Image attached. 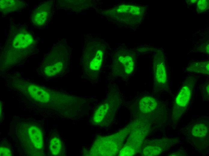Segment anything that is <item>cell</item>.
Here are the masks:
<instances>
[{"label":"cell","mask_w":209,"mask_h":156,"mask_svg":"<svg viewBox=\"0 0 209 156\" xmlns=\"http://www.w3.org/2000/svg\"><path fill=\"white\" fill-rule=\"evenodd\" d=\"M53 3L52 1L42 2L34 8L31 15L33 25L39 28L47 25L52 14Z\"/></svg>","instance_id":"ba28073f"},{"label":"cell","mask_w":209,"mask_h":156,"mask_svg":"<svg viewBox=\"0 0 209 156\" xmlns=\"http://www.w3.org/2000/svg\"><path fill=\"white\" fill-rule=\"evenodd\" d=\"M111 97L101 104L96 109L93 116V120L95 123L102 121L110 109L113 102V99Z\"/></svg>","instance_id":"7c38bea8"},{"label":"cell","mask_w":209,"mask_h":156,"mask_svg":"<svg viewBox=\"0 0 209 156\" xmlns=\"http://www.w3.org/2000/svg\"><path fill=\"white\" fill-rule=\"evenodd\" d=\"M136 59L134 51L125 47L118 48L113 56L111 76L122 78L130 76L135 70Z\"/></svg>","instance_id":"277c9868"},{"label":"cell","mask_w":209,"mask_h":156,"mask_svg":"<svg viewBox=\"0 0 209 156\" xmlns=\"http://www.w3.org/2000/svg\"><path fill=\"white\" fill-rule=\"evenodd\" d=\"M207 132V128L205 124H198L193 127L192 133L193 135L196 137H203L206 135Z\"/></svg>","instance_id":"9a60e30c"},{"label":"cell","mask_w":209,"mask_h":156,"mask_svg":"<svg viewBox=\"0 0 209 156\" xmlns=\"http://www.w3.org/2000/svg\"><path fill=\"white\" fill-rule=\"evenodd\" d=\"M194 75L187 77L183 82L181 87L175 100L173 110L180 112L187 107L190 100L192 90L197 81Z\"/></svg>","instance_id":"52a82bcc"},{"label":"cell","mask_w":209,"mask_h":156,"mask_svg":"<svg viewBox=\"0 0 209 156\" xmlns=\"http://www.w3.org/2000/svg\"><path fill=\"white\" fill-rule=\"evenodd\" d=\"M28 130L29 138L33 145L37 149H42L43 146V140L41 130L35 125L30 126Z\"/></svg>","instance_id":"8fae6325"},{"label":"cell","mask_w":209,"mask_h":156,"mask_svg":"<svg viewBox=\"0 0 209 156\" xmlns=\"http://www.w3.org/2000/svg\"><path fill=\"white\" fill-rule=\"evenodd\" d=\"M208 6V1L199 0L197 3V10L198 12H203L207 8Z\"/></svg>","instance_id":"e0dca14e"},{"label":"cell","mask_w":209,"mask_h":156,"mask_svg":"<svg viewBox=\"0 0 209 156\" xmlns=\"http://www.w3.org/2000/svg\"><path fill=\"white\" fill-rule=\"evenodd\" d=\"M107 45L100 40L86 41L80 59L81 78L92 84L97 83L104 61Z\"/></svg>","instance_id":"3957f363"},{"label":"cell","mask_w":209,"mask_h":156,"mask_svg":"<svg viewBox=\"0 0 209 156\" xmlns=\"http://www.w3.org/2000/svg\"><path fill=\"white\" fill-rule=\"evenodd\" d=\"M209 66L208 61L194 62L191 63L187 67L186 70L190 73L208 75Z\"/></svg>","instance_id":"4fadbf2b"},{"label":"cell","mask_w":209,"mask_h":156,"mask_svg":"<svg viewBox=\"0 0 209 156\" xmlns=\"http://www.w3.org/2000/svg\"><path fill=\"white\" fill-rule=\"evenodd\" d=\"M25 5V2L21 0H0V11L3 15H6L22 10Z\"/></svg>","instance_id":"9c48e42d"},{"label":"cell","mask_w":209,"mask_h":156,"mask_svg":"<svg viewBox=\"0 0 209 156\" xmlns=\"http://www.w3.org/2000/svg\"><path fill=\"white\" fill-rule=\"evenodd\" d=\"M158 105L156 98L151 96H145L141 98L138 102L140 111L144 113L151 112L156 110Z\"/></svg>","instance_id":"30bf717a"},{"label":"cell","mask_w":209,"mask_h":156,"mask_svg":"<svg viewBox=\"0 0 209 156\" xmlns=\"http://www.w3.org/2000/svg\"><path fill=\"white\" fill-rule=\"evenodd\" d=\"M71 54V48L66 42L59 41L44 56L38 74L47 80L66 75L70 71Z\"/></svg>","instance_id":"7a4b0ae2"},{"label":"cell","mask_w":209,"mask_h":156,"mask_svg":"<svg viewBox=\"0 0 209 156\" xmlns=\"http://www.w3.org/2000/svg\"><path fill=\"white\" fill-rule=\"evenodd\" d=\"M154 88L158 92L168 90L169 86L168 74L162 51L157 50L153 60Z\"/></svg>","instance_id":"8992f818"},{"label":"cell","mask_w":209,"mask_h":156,"mask_svg":"<svg viewBox=\"0 0 209 156\" xmlns=\"http://www.w3.org/2000/svg\"><path fill=\"white\" fill-rule=\"evenodd\" d=\"M163 147L156 146H149L143 150V153L145 156H154L159 154L164 150Z\"/></svg>","instance_id":"2e32d148"},{"label":"cell","mask_w":209,"mask_h":156,"mask_svg":"<svg viewBox=\"0 0 209 156\" xmlns=\"http://www.w3.org/2000/svg\"><path fill=\"white\" fill-rule=\"evenodd\" d=\"M11 152L8 148L4 147H1V156H11Z\"/></svg>","instance_id":"ac0fdd59"},{"label":"cell","mask_w":209,"mask_h":156,"mask_svg":"<svg viewBox=\"0 0 209 156\" xmlns=\"http://www.w3.org/2000/svg\"><path fill=\"white\" fill-rule=\"evenodd\" d=\"M143 8L139 5L130 4L118 5L106 11V15L118 23L133 27L139 23Z\"/></svg>","instance_id":"5b68a950"},{"label":"cell","mask_w":209,"mask_h":156,"mask_svg":"<svg viewBox=\"0 0 209 156\" xmlns=\"http://www.w3.org/2000/svg\"><path fill=\"white\" fill-rule=\"evenodd\" d=\"M36 45L34 36L26 25H11L1 51V70L11 68L23 62L35 52Z\"/></svg>","instance_id":"6da1fadb"},{"label":"cell","mask_w":209,"mask_h":156,"mask_svg":"<svg viewBox=\"0 0 209 156\" xmlns=\"http://www.w3.org/2000/svg\"><path fill=\"white\" fill-rule=\"evenodd\" d=\"M50 148L52 154L54 155L59 154L62 149V144L60 140L56 137L53 138L50 142Z\"/></svg>","instance_id":"5bb4252c"}]
</instances>
